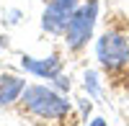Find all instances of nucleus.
Segmentation results:
<instances>
[{
    "label": "nucleus",
    "instance_id": "obj_10",
    "mask_svg": "<svg viewBox=\"0 0 129 126\" xmlns=\"http://www.w3.org/2000/svg\"><path fill=\"white\" fill-rule=\"evenodd\" d=\"M3 46H5V39H3V36H0V49H3Z\"/></svg>",
    "mask_w": 129,
    "mask_h": 126
},
{
    "label": "nucleus",
    "instance_id": "obj_2",
    "mask_svg": "<svg viewBox=\"0 0 129 126\" xmlns=\"http://www.w3.org/2000/svg\"><path fill=\"white\" fill-rule=\"evenodd\" d=\"M98 18V0H88L85 5H78V10L72 13L67 28H64V41L70 49H83L88 44V39L93 36V26Z\"/></svg>",
    "mask_w": 129,
    "mask_h": 126
},
{
    "label": "nucleus",
    "instance_id": "obj_4",
    "mask_svg": "<svg viewBox=\"0 0 129 126\" xmlns=\"http://www.w3.org/2000/svg\"><path fill=\"white\" fill-rule=\"evenodd\" d=\"M75 10H78V0H49L41 13V28L49 34H64Z\"/></svg>",
    "mask_w": 129,
    "mask_h": 126
},
{
    "label": "nucleus",
    "instance_id": "obj_5",
    "mask_svg": "<svg viewBox=\"0 0 129 126\" xmlns=\"http://www.w3.org/2000/svg\"><path fill=\"white\" fill-rule=\"evenodd\" d=\"M21 67H23L26 72H31V75L36 77H44V80H54L62 75V59L59 57H47V59H34V57H23L21 59Z\"/></svg>",
    "mask_w": 129,
    "mask_h": 126
},
{
    "label": "nucleus",
    "instance_id": "obj_8",
    "mask_svg": "<svg viewBox=\"0 0 129 126\" xmlns=\"http://www.w3.org/2000/svg\"><path fill=\"white\" fill-rule=\"evenodd\" d=\"M54 85H57V88H59L62 93H67V90H70V80L59 75V77H54Z\"/></svg>",
    "mask_w": 129,
    "mask_h": 126
},
{
    "label": "nucleus",
    "instance_id": "obj_1",
    "mask_svg": "<svg viewBox=\"0 0 129 126\" xmlns=\"http://www.w3.org/2000/svg\"><path fill=\"white\" fill-rule=\"evenodd\" d=\"M21 106L44 121H59L70 113V100H64V95L47 85H26L21 95Z\"/></svg>",
    "mask_w": 129,
    "mask_h": 126
},
{
    "label": "nucleus",
    "instance_id": "obj_7",
    "mask_svg": "<svg viewBox=\"0 0 129 126\" xmlns=\"http://www.w3.org/2000/svg\"><path fill=\"white\" fill-rule=\"evenodd\" d=\"M85 90H88L90 95H98V75H95L93 70L85 72Z\"/></svg>",
    "mask_w": 129,
    "mask_h": 126
},
{
    "label": "nucleus",
    "instance_id": "obj_3",
    "mask_svg": "<svg viewBox=\"0 0 129 126\" xmlns=\"http://www.w3.org/2000/svg\"><path fill=\"white\" fill-rule=\"evenodd\" d=\"M95 57L106 70H119L129 62V39L121 31H106L95 41Z\"/></svg>",
    "mask_w": 129,
    "mask_h": 126
},
{
    "label": "nucleus",
    "instance_id": "obj_9",
    "mask_svg": "<svg viewBox=\"0 0 129 126\" xmlns=\"http://www.w3.org/2000/svg\"><path fill=\"white\" fill-rule=\"evenodd\" d=\"M90 126H109V123H106L103 118H93V121H90Z\"/></svg>",
    "mask_w": 129,
    "mask_h": 126
},
{
    "label": "nucleus",
    "instance_id": "obj_6",
    "mask_svg": "<svg viewBox=\"0 0 129 126\" xmlns=\"http://www.w3.org/2000/svg\"><path fill=\"white\" fill-rule=\"evenodd\" d=\"M26 90V80L18 75H0V106H10V103L21 100Z\"/></svg>",
    "mask_w": 129,
    "mask_h": 126
}]
</instances>
